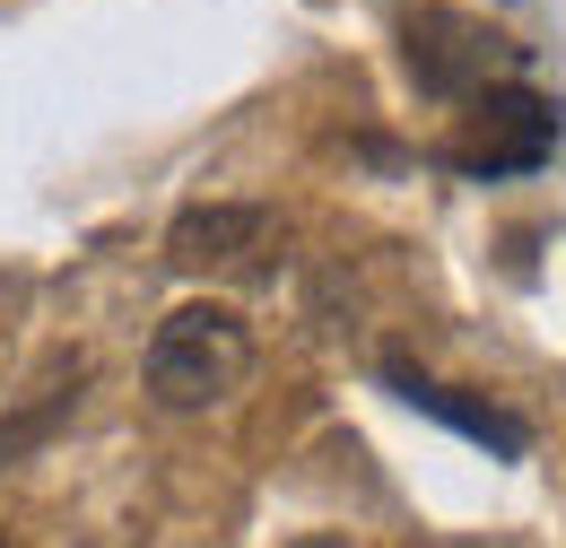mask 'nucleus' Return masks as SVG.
<instances>
[{
	"mask_svg": "<svg viewBox=\"0 0 566 548\" xmlns=\"http://www.w3.org/2000/svg\"><path fill=\"white\" fill-rule=\"evenodd\" d=\"M253 366V340L227 305H175L148 340V401L157 410H210L244 383Z\"/></svg>",
	"mask_w": 566,
	"mask_h": 548,
	"instance_id": "nucleus-1",
	"label": "nucleus"
},
{
	"mask_svg": "<svg viewBox=\"0 0 566 548\" xmlns=\"http://www.w3.org/2000/svg\"><path fill=\"white\" fill-rule=\"evenodd\" d=\"M287 548H349L340 531H305V540H287Z\"/></svg>",
	"mask_w": 566,
	"mask_h": 548,
	"instance_id": "nucleus-6",
	"label": "nucleus"
},
{
	"mask_svg": "<svg viewBox=\"0 0 566 548\" xmlns=\"http://www.w3.org/2000/svg\"><path fill=\"white\" fill-rule=\"evenodd\" d=\"M271 235H280V218H271V209L210 201V209H184V218L166 226V253H175L184 271H235V262H253Z\"/></svg>",
	"mask_w": 566,
	"mask_h": 548,
	"instance_id": "nucleus-5",
	"label": "nucleus"
},
{
	"mask_svg": "<svg viewBox=\"0 0 566 548\" xmlns=\"http://www.w3.org/2000/svg\"><path fill=\"white\" fill-rule=\"evenodd\" d=\"M384 383L410 401L419 418H436V426H453V435H471L480 453H496V462H523L532 453V426L514 410H496V401H471V392H453V383H436V375H419V366H384Z\"/></svg>",
	"mask_w": 566,
	"mask_h": 548,
	"instance_id": "nucleus-4",
	"label": "nucleus"
},
{
	"mask_svg": "<svg viewBox=\"0 0 566 548\" xmlns=\"http://www.w3.org/2000/svg\"><path fill=\"white\" fill-rule=\"evenodd\" d=\"M471 123H480V139L453 148V166H462L471 183L532 175V166H549V148H558V105H549L541 87H523V78H505V87H489V96H471Z\"/></svg>",
	"mask_w": 566,
	"mask_h": 548,
	"instance_id": "nucleus-3",
	"label": "nucleus"
},
{
	"mask_svg": "<svg viewBox=\"0 0 566 548\" xmlns=\"http://www.w3.org/2000/svg\"><path fill=\"white\" fill-rule=\"evenodd\" d=\"M401 44H410V78H419L427 96H444V105H471V96L505 87V70H523V44H514V35H496L489 18L444 9V0L401 27Z\"/></svg>",
	"mask_w": 566,
	"mask_h": 548,
	"instance_id": "nucleus-2",
	"label": "nucleus"
}]
</instances>
